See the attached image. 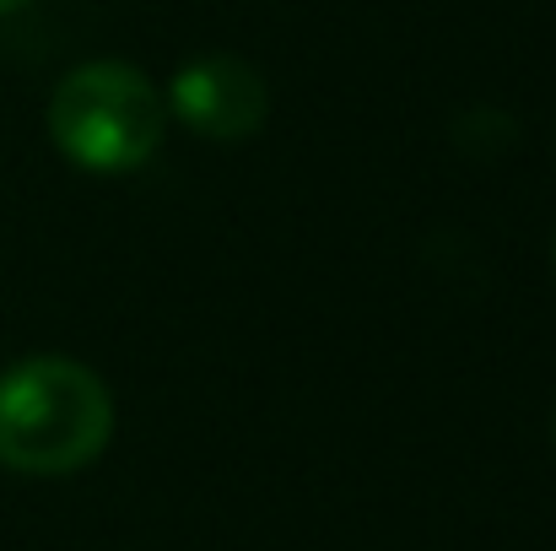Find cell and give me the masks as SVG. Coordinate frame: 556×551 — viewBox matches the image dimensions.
Segmentation results:
<instances>
[{
	"instance_id": "cell-4",
	"label": "cell",
	"mask_w": 556,
	"mask_h": 551,
	"mask_svg": "<svg viewBox=\"0 0 556 551\" xmlns=\"http://www.w3.org/2000/svg\"><path fill=\"white\" fill-rule=\"evenodd\" d=\"M22 5H33V0H0V16H11V11H22Z\"/></svg>"
},
{
	"instance_id": "cell-5",
	"label": "cell",
	"mask_w": 556,
	"mask_h": 551,
	"mask_svg": "<svg viewBox=\"0 0 556 551\" xmlns=\"http://www.w3.org/2000/svg\"><path fill=\"white\" fill-rule=\"evenodd\" d=\"M552 438H556V405H552Z\"/></svg>"
},
{
	"instance_id": "cell-1",
	"label": "cell",
	"mask_w": 556,
	"mask_h": 551,
	"mask_svg": "<svg viewBox=\"0 0 556 551\" xmlns=\"http://www.w3.org/2000/svg\"><path fill=\"white\" fill-rule=\"evenodd\" d=\"M114 438V395L87 363L33 358L0 373V465L16 476H71Z\"/></svg>"
},
{
	"instance_id": "cell-3",
	"label": "cell",
	"mask_w": 556,
	"mask_h": 551,
	"mask_svg": "<svg viewBox=\"0 0 556 551\" xmlns=\"http://www.w3.org/2000/svg\"><path fill=\"white\" fill-rule=\"evenodd\" d=\"M174 114L205 141H249L270 120V87L249 60L205 54L174 76Z\"/></svg>"
},
{
	"instance_id": "cell-2",
	"label": "cell",
	"mask_w": 556,
	"mask_h": 551,
	"mask_svg": "<svg viewBox=\"0 0 556 551\" xmlns=\"http://www.w3.org/2000/svg\"><path fill=\"white\" fill-rule=\"evenodd\" d=\"M163 98L147 71L125 60H92L60 76L49 98V136L60 158L87 174H130L163 147Z\"/></svg>"
}]
</instances>
